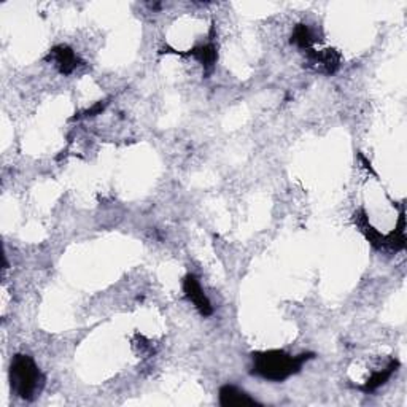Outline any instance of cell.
<instances>
[{
	"label": "cell",
	"mask_w": 407,
	"mask_h": 407,
	"mask_svg": "<svg viewBox=\"0 0 407 407\" xmlns=\"http://www.w3.org/2000/svg\"><path fill=\"white\" fill-rule=\"evenodd\" d=\"M48 61H53L54 66L59 68V72L64 73V75H68V73L75 71L80 62L77 54L73 53V50L64 47V45L51 50L48 54Z\"/></svg>",
	"instance_id": "cell-5"
},
{
	"label": "cell",
	"mask_w": 407,
	"mask_h": 407,
	"mask_svg": "<svg viewBox=\"0 0 407 407\" xmlns=\"http://www.w3.org/2000/svg\"><path fill=\"white\" fill-rule=\"evenodd\" d=\"M183 291H185L186 297L194 304V307L198 309L200 315L209 317V315L214 313V307H212L207 296L204 295V291L200 288L198 279L194 275H186L185 280H183Z\"/></svg>",
	"instance_id": "cell-3"
},
{
	"label": "cell",
	"mask_w": 407,
	"mask_h": 407,
	"mask_svg": "<svg viewBox=\"0 0 407 407\" xmlns=\"http://www.w3.org/2000/svg\"><path fill=\"white\" fill-rule=\"evenodd\" d=\"M10 383L11 390L20 398L32 401L42 392L45 385V377L40 372L38 366L27 355H16L10 366Z\"/></svg>",
	"instance_id": "cell-2"
},
{
	"label": "cell",
	"mask_w": 407,
	"mask_h": 407,
	"mask_svg": "<svg viewBox=\"0 0 407 407\" xmlns=\"http://www.w3.org/2000/svg\"><path fill=\"white\" fill-rule=\"evenodd\" d=\"M182 56H191L196 59L200 66L204 67L205 71V75H210L212 72H214L215 64H216V59H218V53H216V48L214 43H205V45H200V47H196L188 51V53H182Z\"/></svg>",
	"instance_id": "cell-7"
},
{
	"label": "cell",
	"mask_w": 407,
	"mask_h": 407,
	"mask_svg": "<svg viewBox=\"0 0 407 407\" xmlns=\"http://www.w3.org/2000/svg\"><path fill=\"white\" fill-rule=\"evenodd\" d=\"M307 61H309V64L313 66L320 72L334 73L337 71V67H339L341 54L334 50H325V51L307 50Z\"/></svg>",
	"instance_id": "cell-4"
},
{
	"label": "cell",
	"mask_w": 407,
	"mask_h": 407,
	"mask_svg": "<svg viewBox=\"0 0 407 407\" xmlns=\"http://www.w3.org/2000/svg\"><path fill=\"white\" fill-rule=\"evenodd\" d=\"M220 404L223 407H240V406H256V401L246 394L244 390L234 385H225L220 390Z\"/></svg>",
	"instance_id": "cell-6"
},
{
	"label": "cell",
	"mask_w": 407,
	"mask_h": 407,
	"mask_svg": "<svg viewBox=\"0 0 407 407\" xmlns=\"http://www.w3.org/2000/svg\"><path fill=\"white\" fill-rule=\"evenodd\" d=\"M315 42V38L312 36L311 29L306 24H297L293 31V36H291V43H295L297 48L301 50H312V45Z\"/></svg>",
	"instance_id": "cell-9"
},
{
	"label": "cell",
	"mask_w": 407,
	"mask_h": 407,
	"mask_svg": "<svg viewBox=\"0 0 407 407\" xmlns=\"http://www.w3.org/2000/svg\"><path fill=\"white\" fill-rule=\"evenodd\" d=\"M398 368V361H392L385 369H382V371H377L372 374L371 379L364 383V387L363 390L364 392H374L376 388H379L380 385H383L390 377H392V374L394 371H397Z\"/></svg>",
	"instance_id": "cell-8"
},
{
	"label": "cell",
	"mask_w": 407,
	"mask_h": 407,
	"mask_svg": "<svg viewBox=\"0 0 407 407\" xmlns=\"http://www.w3.org/2000/svg\"><path fill=\"white\" fill-rule=\"evenodd\" d=\"M311 353H302L297 357L285 353L283 350H269L253 355V374L262 377L266 380L283 382L302 368L307 360H311Z\"/></svg>",
	"instance_id": "cell-1"
}]
</instances>
